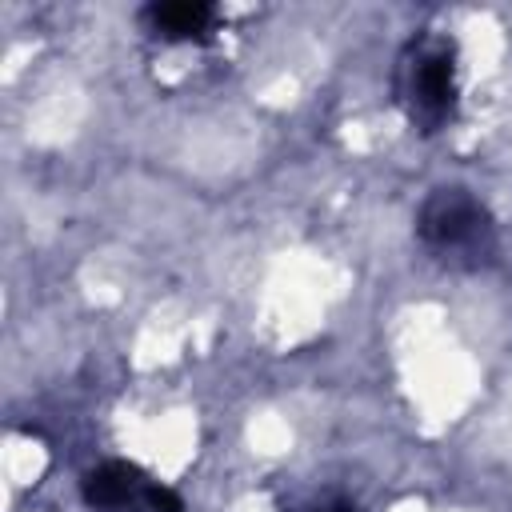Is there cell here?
I'll list each match as a JSON object with an SVG mask.
<instances>
[{
  "instance_id": "6da1fadb",
  "label": "cell",
  "mask_w": 512,
  "mask_h": 512,
  "mask_svg": "<svg viewBox=\"0 0 512 512\" xmlns=\"http://www.w3.org/2000/svg\"><path fill=\"white\" fill-rule=\"evenodd\" d=\"M396 96L412 124H420L424 132L440 128L456 100V68L448 44L440 40L412 44L396 72Z\"/></svg>"
},
{
  "instance_id": "7a4b0ae2",
  "label": "cell",
  "mask_w": 512,
  "mask_h": 512,
  "mask_svg": "<svg viewBox=\"0 0 512 512\" xmlns=\"http://www.w3.org/2000/svg\"><path fill=\"white\" fill-rule=\"evenodd\" d=\"M420 236L440 252H476L488 240V212L464 188H440L420 208Z\"/></svg>"
},
{
  "instance_id": "3957f363",
  "label": "cell",
  "mask_w": 512,
  "mask_h": 512,
  "mask_svg": "<svg viewBox=\"0 0 512 512\" xmlns=\"http://www.w3.org/2000/svg\"><path fill=\"white\" fill-rule=\"evenodd\" d=\"M148 492H152V484L132 464H120V460L100 464V468H92L84 476V500L92 508H104V512L108 508H128L136 500H148Z\"/></svg>"
},
{
  "instance_id": "277c9868",
  "label": "cell",
  "mask_w": 512,
  "mask_h": 512,
  "mask_svg": "<svg viewBox=\"0 0 512 512\" xmlns=\"http://www.w3.org/2000/svg\"><path fill=\"white\" fill-rule=\"evenodd\" d=\"M148 24L164 40H196L212 28V8L208 4H152Z\"/></svg>"
},
{
  "instance_id": "5b68a950",
  "label": "cell",
  "mask_w": 512,
  "mask_h": 512,
  "mask_svg": "<svg viewBox=\"0 0 512 512\" xmlns=\"http://www.w3.org/2000/svg\"><path fill=\"white\" fill-rule=\"evenodd\" d=\"M320 512H356L352 504H328V508H320Z\"/></svg>"
}]
</instances>
